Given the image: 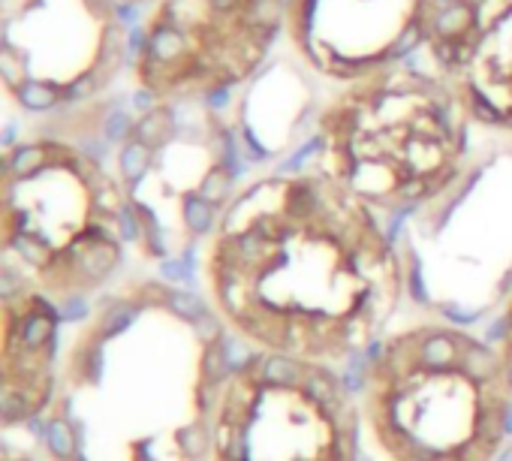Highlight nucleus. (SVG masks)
Here are the masks:
<instances>
[{
	"mask_svg": "<svg viewBox=\"0 0 512 461\" xmlns=\"http://www.w3.org/2000/svg\"><path fill=\"white\" fill-rule=\"evenodd\" d=\"M136 233L133 199L79 145L37 136L4 154V287L79 302L118 272Z\"/></svg>",
	"mask_w": 512,
	"mask_h": 461,
	"instance_id": "nucleus-2",
	"label": "nucleus"
},
{
	"mask_svg": "<svg viewBox=\"0 0 512 461\" xmlns=\"http://www.w3.org/2000/svg\"><path fill=\"white\" fill-rule=\"evenodd\" d=\"M58 305L25 287H4V347H0V410L4 425L31 422L52 404Z\"/></svg>",
	"mask_w": 512,
	"mask_h": 461,
	"instance_id": "nucleus-10",
	"label": "nucleus"
},
{
	"mask_svg": "<svg viewBox=\"0 0 512 461\" xmlns=\"http://www.w3.org/2000/svg\"><path fill=\"white\" fill-rule=\"evenodd\" d=\"M0 461H34L31 455H25V452H7Z\"/></svg>",
	"mask_w": 512,
	"mask_h": 461,
	"instance_id": "nucleus-13",
	"label": "nucleus"
},
{
	"mask_svg": "<svg viewBox=\"0 0 512 461\" xmlns=\"http://www.w3.org/2000/svg\"><path fill=\"white\" fill-rule=\"evenodd\" d=\"M464 103L419 61L365 76L320 112L314 160L377 211H410L446 196L470 154Z\"/></svg>",
	"mask_w": 512,
	"mask_h": 461,
	"instance_id": "nucleus-4",
	"label": "nucleus"
},
{
	"mask_svg": "<svg viewBox=\"0 0 512 461\" xmlns=\"http://www.w3.org/2000/svg\"><path fill=\"white\" fill-rule=\"evenodd\" d=\"M416 55L449 82L473 124L512 133V0H443Z\"/></svg>",
	"mask_w": 512,
	"mask_h": 461,
	"instance_id": "nucleus-9",
	"label": "nucleus"
},
{
	"mask_svg": "<svg viewBox=\"0 0 512 461\" xmlns=\"http://www.w3.org/2000/svg\"><path fill=\"white\" fill-rule=\"evenodd\" d=\"M205 455L208 461H359V407L335 368L253 350L214 383Z\"/></svg>",
	"mask_w": 512,
	"mask_h": 461,
	"instance_id": "nucleus-5",
	"label": "nucleus"
},
{
	"mask_svg": "<svg viewBox=\"0 0 512 461\" xmlns=\"http://www.w3.org/2000/svg\"><path fill=\"white\" fill-rule=\"evenodd\" d=\"M509 416L497 347L464 329L425 323L368 353L362 419L386 461H494Z\"/></svg>",
	"mask_w": 512,
	"mask_h": 461,
	"instance_id": "nucleus-3",
	"label": "nucleus"
},
{
	"mask_svg": "<svg viewBox=\"0 0 512 461\" xmlns=\"http://www.w3.org/2000/svg\"><path fill=\"white\" fill-rule=\"evenodd\" d=\"M497 356L503 362V371H506V383H509V392H512V293L506 299V308H503V320H500V335H497Z\"/></svg>",
	"mask_w": 512,
	"mask_h": 461,
	"instance_id": "nucleus-11",
	"label": "nucleus"
},
{
	"mask_svg": "<svg viewBox=\"0 0 512 461\" xmlns=\"http://www.w3.org/2000/svg\"><path fill=\"white\" fill-rule=\"evenodd\" d=\"M443 0H287L293 52L323 79L353 85L410 61Z\"/></svg>",
	"mask_w": 512,
	"mask_h": 461,
	"instance_id": "nucleus-8",
	"label": "nucleus"
},
{
	"mask_svg": "<svg viewBox=\"0 0 512 461\" xmlns=\"http://www.w3.org/2000/svg\"><path fill=\"white\" fill-rule=\"evenodd\" d=\"M124 19L115 0H4L0 76L34 115L100 94L124 64Z\"/></svg>",
	"mask_w": 512,
	"mask_h": 461,
	"instance_id": "nucleus-7",
	"label": "nucleus"
},
{
	"mask_svg": "<svg viewBox=\"0 0 512 461\" xmlns=\"http://www.w3.org/2000/svg\"><path fill=\"white\" fill-rule=\"evenodd\" d=\"M202 275L232 335L326 368L368 356L407 290L380 211L314 160V139L223 205Z\"/></svg>",
	"mask_w": 512,
	"mask_h": 461,
	"instance_id": "nucleus-1",
	"label": "nucleus"
},
{
	"mask_svg": "<svg viewBox=\"0 0 512 461\" xmlns=\"http://www.w3.org/2000/svg\"><path fill=\"white\" fill-rule=\"evenodd\" d=\"M284 25L287 0H157L130 31L136 79L157 103L214 100L266 64Z\"/></svg>",
	"mask_w": 512,
	"mask_h": 461,
	"instance_id": "nucleus-6",
	"label": "nucleus"
},
{
	"mask_svg": "<svg viewBox=\"0 0 512 461\" xmlns=\"http://www.w3.org/2000/svg\"><path fill=\"white\" fill-rule=\"evenodd\" d=\"M151 4H157V0H115V7H118V13H121L124 22H130L139 10H145Z\"/></svg>",
	"mask_w": 512,
	"mask_h": 461,
	"instance_id": "nucleus-12",
	"label": "nucleus"
}]
</instances>
